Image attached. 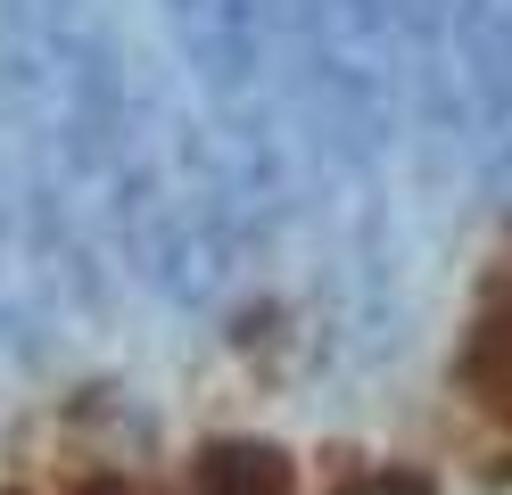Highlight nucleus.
<instances>
[{
  "instance_id": "f03ea898",
  "label": "nucleus",
  "mask_w": 512,
  "mask_h": 495,
  "mask_svg": "<svg viewBox=\"0 0 512 495\" xmlns=\"http://www.w3.org/2000/svg\"><path fill=\"white\" fill-rule=\"evenodd\" d=\"M199 495H298V479L273 446H207L199 454Z\"/></svg>"
},
{
  "instance_id": "f257e3e1",
  "label": "nucleus",
  "mask_w": 512,
  "mask_h": 495,
  "mask_svg": "<svg viewBox=\"0 0 512 495\" xmlns=\"http://www.w3.org/2000/svg\"><path fill=\"white\" fill-rule=\"evenodd\" d=\"M463 396L496 429H512V264H496L488 289H479V314L463 339Z\"/></svg>"
}]
</instances>
